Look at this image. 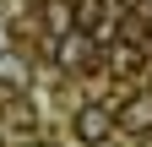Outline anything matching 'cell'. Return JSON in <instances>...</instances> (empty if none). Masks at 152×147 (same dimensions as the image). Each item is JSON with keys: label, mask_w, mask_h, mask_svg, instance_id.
<instances>
[{"label": "cell", "mask_w": 152, "mask_h": 147, "mask_svg": "<svg viewBox=\"0 0 152 147\" xmlns=\"http://www.w3.org/2000/svg\"><path fill=\"white\" fill-rule=\"evenodd\" d=\"M71 131H76V142L82 147H103L109 136H114V115H109V104H82L71 115Z\"/></svg>", "instance_id": "obj_1"}, {"label": "cell", "mask_w": 152, "mask_h": 147, "mask_svg": "<svg viewBox=\"0 0 152 147\" xmlns=\"http://www.w3.org/2000/svg\"><path fill=\"white\" fill-rule=\"evenodd\" d=\"M71 27L87 33L92 44H109V0H71Z\"/></svg>", "instance_id": "obj_2"}, {"label": "cell", "mask_w": 152, "mask_h": 147, "mask_svg": "<svg viewBox=\"0 0 152 147\" xmlns=\"http://www.w3.org/2000/svg\"><path fill=\"white\" fill-rule=\"evenodd\" d=\"M114 131L147 136V131H152V93H130V98H120V115H114Z\"/></svg>", "instance_id": "obj_3"}, {"label": "cell", "mask_w": 152, "mask_h": 147, "mask_svg": "<svg viewBox=\"0 0 152 147\" xmlns=\"http://www.w3.org/2000/svg\"><path fill=\"white\" fill-rule=\"evenodd\" d=\"M54 60H60V65H71L76 71V76H82V71H92V38H87V33H60V44H54Z\"/></svg>", "instance_id": "obj_4"}, {"label": "cell", "mask_w": 152, "mask_h": 147, "mask_svg": "<svg viewBox=\"0 0 152 147\" xmlns=\"http://www.w3.org/2000/svg\"><path fill=\"white\" fill-rule=\"evenodd\" d=\"M109 65L120 71V76H136V71H141V49H130V44H114V49H109Z\"/></svg>", "instance_id": "obj_5"}, {"label": "cell", "mask_w": 152, "mask_h": 147, "mask_svg": "<svg viewBox=\"0 0 152 147\" xmlns=\"http://www.w3.org/2000/svg\"><path fill=\"white\" fill-rule=\"evenodd\" d=\"M6 120H11V131H22V136L38 131V109H33V104H11V109H6Z\"/></svg>", "instance_id": "obj_6"}, {"label": "cell", "mask_w": 152, "mask_h": 147, "mask_svg": "<svg viewBox=\"0 0 152 147\" xmlns=\"http://www.w3.org/2000/svg\"><path fill=\"white\" fill-rule=\"evenodd\" d=\"M44 22H49V33L60 38V33H71V6H60V0H44Z\"/></svg>", "instance_id": "obj_7"}, {"label": "cell", "mask_w": 152, "mask_h": 147, "mask_svg": "<svg viewBox=\"0 0 152 147\" xmlns=\"http://www.w3.org/2000/svg\"><path fill=\"white\" fill-rule=\"evenodd\" d=\"M0 87H27V60H6L0 54Z\"/></svg>", "instance_id": "obj_8"}, {"label": "cell", "mask_w": 152, "mask_h": 147, "mask_svg": "<svg viewBox=\"0 0 152 147\" xmlns=\"http://www.w3.org/2000/svg\"><path fill=\"white\" fill-rule=\"evenodd\" d=\"M125 6H136V11H141V6H147V0H125Z\"/></svg>", "instance_id": "obj_9"}, {"label": "cell", "mask_w": 152, "mask_h": 147, "mask_svg": "<svg viewBox=\"0 0 152 147\" xmlns=\"http://www.w3.org/2000/svg\"><path fill=\"white\" fill-rule=\"evenodd\" d=\"M147 93H152V87H147Z\"/></svg>", "instance_id": "obj_10"}]
</instances>
